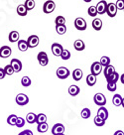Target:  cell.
Instances as JSON below:
<instances>
[{"label": "cell", "instance_id": "obj_26", "mask_svg": "<svg viewBox=\"0 0 124 135\" xmlns=\"http://www.w3.org/2000/svg\"><path fill=\"white\" fill-rule=\"evenodd\" d=\"M122 98L123 97H121L120 94H114L113 98H112V103L115 106H120L122 104Z\"/></svg>", "mask_w": 124, "mask_h": 135}, {"label": "cell", "instance_id": "obj_40", "mask_svg": "<svg viewBox=\"0 0 124 135\" xmlns=\"http://www.w3.org/2000/svg\"><path fill=\"white\" fill-rule=\"evenodd\" d=\"M55 23H56V25H65L66 19L64 16H58L55 20Z\"/></svg>", "mask_w": 124, "mask_h": 135}, {"label": "cell", "instance_id": "obj_20", "mask_svg": "<svg viewBox=\"0 0 124 135\" xmlns=\"http://www.w3.org/2000/svg\"><path fill=\"white\" fill-rule=\"evenodd\" d=\"M82 76H83V73H82V71H81V69H76V70H75V71L73 72V80H77V81L81 80V78H82Z\"/></svg>", "mask_w": 124, "mask_h": 135}, {"label": "cell", "instance_id": "obj_31", "mask_svg": "<svg viewBox=\"0 0 124 135\" xmlns=\"http://www.w3.org/2000/svg\"><path fill=\"white\" fill-rule=\"evenodd\" d=\"M21 84L24 88H28L31 85V79L29 76H23L21 79Z\"/></svg>", "mask_w": 124, "mask_h": 135}, {"label": "cell", "instance_id": "obj_10", "mask_svg": "<svg viewBox=\"0 0 124 135\" xmlns=\"http://www.w3.org/2000/svg\"><path fill=\"white\" fill-rule=\"evenodd\" d=\"M51 49H52V52H53L54 56H56V57H61L63 51H64L63 46H62L61 44H59V43H54V44L52 45Z\"/></svg>", "mask_w": 124, "mask_h": 135}, {"label": "cell", "instance_id": "obj_9", "mask_svg": "<svg viewBox=\"0 0 124 135\" xmlns=\"http://www.w3.org/2000/svg\"><path fill=\"white\" fill-rule=\"evenodd\" d=\"M117 7H116V4L115 3H108L107 4V8H106V13L107 15L109 17H113L116 16V14H117Z\"/></svg>", "mask_w": 124, "mask_h": 135}, {"label": "cell", "instance_id": "obj_35", "mask_svg": "<svg viewBox=\"0 0 124 135\" xmlns=\"http://www.w3.org/2000/svg\"><path fill=\"white\" fill-rule=\"evenodd\" d=\"M24 5L26 6L27 10L29 11V10H32V9H34L36 3H35L34 0H26V1H25V4H24Z\"/></svg>", "mask_w": 124, "mask_h": 135}, {"label": "cell", "instance_id": "obj_18", "mask_svg": "<svg viewBox=\"0 0 124 135\" xmlns=\"http://www.w3.org/2000/svg\"><path fill=\"white\" fill-rule=\"evenodd\" d=\"M19 38H20V35L17 31H12L9 34V41L11 43H15L19 41Z\"/></svg>", "mask_w": 124, "mask_h": 135}, {"label": "cell", "instance_id": "obj_32", "mask_svg": "<svg viewBox=\"0 0 124 135\" xmlns=\"http://www.w3.org/2000/svg\"><path fill=\"white\" fill-rule=\"evenodd\" d=\"M56 31L59 35H64L67 32V27L66 25H56Z\"/></svg>", "mask_w": 124, "mask_h": 135}, {"label": "cell", "instance_id": "obj_37", "mask_svg": "<svg viewBox=\"0 0 124 135\" xmlns=\"http://www.w3.org/2000/svg\"><path fill=\"white\" fill-rule=\"evenodd\" d=\"M81 117L85 118V119H87V118L90 117V108H83V109L81 110Z\"/></svg>", "mask_w": 124, "mask_h": 135}, {"label": "cell", "instance_id": "obj_52", "mask_svg": "<svg viewBox=\"0 0 124 135\" xmlns=\"http://www.w3.org/2000/svg\"><path fill=\"white\" fill-rule=\"evenodd\" d=\"M123 11H124V10H123Z\"/></svg>", "mask_w": 124, "mask_h": 135}, {"label": "cell", "instance_id": "obj_42", "mask_svg": "<svg viewBox=\"0 0 124 135\" xmlns=\"http://www.w3.org/2000/svg\"><path fill=\"white\" fill-rule=\"evenodd\" d=\"M24 125H25V119L22 117H18L16 126H17L18 128H21V127H23Z\"/></svg>", "mask_w": 124, "mask_h": 135}, {"label": "cell", "instance_id": "obj_25", "mask_svg": "<svg viewBox=\"0 0 124 135\" xmlns=\"http://www.w3.org/2000/svg\"><path fill=\"white\" fill-rule=\"evenodd\" d=\"M68 93L72 97H76V95H77L80 93V88L77 85H71L68 88Z\"/></svg>", "mask_w": 124, "mask_h": 135}, {"label": "cell", "instance_id": "obj_29", "mask_svg": "<svg viewBox=\"0 0 124 135\" xmlns=\"http://www.w3.org/2000/svg\"><path fill=\"white\" fill-rule=\"evenodd\" d=\"M46 121H47V116H46V114H44V113L37 114V120H36V123L41 124V123H45Z\"/></svg>", "mask_w": 124, "mask_h": 135}, {"label": "cell", "instance_id": "obj_41", "mask_svg": "<svg viewBox=\"0 0 124 135\" xmlns=\"http://www.w3.org/2000/svg\"><path fill=\"white\" fill-rule=\"evenodd\" d=\"M117 89V85L114 83H107V89L109 91H115Z\"/></svg>", "mask_w": 124, "mask_h": 135}, {"label": "cell", "instance_id": "obj_5", "mask_svg": "<svg viewBox=\"0 0 124 135\" xmlns=\"http://www.w3.org/2000/svg\"><path fill=\"white\" fill-rule=\"evenodd\" d=\"M37 59L39 61V64L42 67H45L49 64V58H48V55L46 52H40L38 56H37Z\"/></svg>", "mask_w": 124, "mask_h": 135}, {"label": "cell", "instance_id": "obj_23", "mask_svg": "<svg viewBox=\"0 0 124 135\" xmlns=\"http://www.w3.org/2000/svg\"><path fill=\"white\" fill-rule=\"evenodd\" d=\"M26 120H27L28 123L33 124V123H35L36 120H37V114L34 113V112H29V113L27 114V116H26Z\"/></svg>", "mask_w": 124, "mask_h": 135}, {"label": "cell", "instance_id": "obj_4", "mask_svg": "<svg viewBox=\"0 0 124 135\" xmlns=\"http://www.w3.org/2000/svg\"><path fill=\"white\" fill-rule=\"evenodd\" d=\"M57 76L61 79V80H65V79H67L70 76V71H68V68H65V67H60L58 70H57Z\"/></svg>", "mask_w": 124, "mask_h": 135}, {"label": "cell", "instance_id": "obj_1", "mask_svg": "<svg viewBox=\"0 0 124 135\" xmlns=\"http://www.w3.org/2000/svg\"><path fill=\"white\" fill-rule=\"evenodd\" d=\"M55 8H56L55 2H54L53 0H47V1L44 3L43 11H44V13H46V14H50V13H52L55 10Z\"/></svg>", "mask_w": 124, "mask_h": 135}, {"label": "cell", "instance_id": "obj_39", "mask_svg": "<svg viewBox=\"0 0 124 135\" xmlns=\"http://www.w3.org/2000/svg\"><path fill=\"white\" fill-rule=\"evenodd\" d=\"M4 71H5V73H6V75H8V76H11V75H13V74L15 73V71H14V69L12 68L11 65H7V66L4 68Z\"/></svg>", "mask_w": 124, "mask_h": 135}, {"label": "cell", "instance_id": "obj_30", "mask_svg": "<svg viewBox=\"0 0 124 135\" xmlns=\"http://www.w3.org/2000/svg\"><path fill=\"white\" fill-rule=\"evenodd\" d=\"M17 119H18V117L15 114H11V115L7 118V123H8L9 125H16Z\"/></svg>", "mask_w": 124, "mask_h": 135}, {"label": "cell", "instance_id": "obj_28", "mask_svg": "<svg viewBox=\"0 0 124 135\" xmlns=\"http://www.w3.org/2000/svg\"><path fill=\"white\" fill-rule=\"evenodd\" d=\"M48 129H49V125H48L47 122L38 124V126H37V130H38L40 133H45V132L48 131Z\"/></svg>", "mask_w": 124, "mask_h": 135}, {"label": "cell", "instance_id": "obj_11", "mask_svg": "<svg viewBox=\"0 0 124 135\" xmlns=\"http://www.w3.org/2000/svg\"><path fill=\"white\" fill-rule=\"evenodd\" d=\"M64 132H65V126L62 123H57L52 128V134L53 135L64 134Z\"/></svg>", "mask_w": 124, "mask_h": 135}, {"label": "cell", "instance_id": "obj_27", "mask_svg": "<svg viewBox=\"0 0 124 135\" xmlns=\"http://www.w3.org/2000/svg\"><path fill=\"white\" fill-rule=\"evenodd\" d=\"M16 11H17L18 15H20V16H26L27 13H28V10H27V8H26V6L24 4L19 5Z\"/></svg>", "mask_w": 124, "mask_h": 135}, {"label": "cell", "instance_id": "obj_43", "mask_svg": "<svg viewBox=\"0 0 124 135\" xmlns=\"http://www.w3.org/2000/svg\"><path fill=\"white\" fill-rule=\"evenodd\" d=\"M115 4L118 10H124V0H117Z\"/></svg>", "mask_w": 124, "mask_h": 135}, {"label": "cell", "instance_id": "obj_16", "mask_svg": "<svg viewBox=\"0 0 124 135\" xmlns=\"http://www.w3.org/2000/svg\"><path fill=\"white\" fill-rule=\"evenodd\" d=\"M18 49L21 51V52H26V51L29 49L28 46V43L26 40H19L18 41Z\"/></svg>", "mask_w": 124, "mask_h": 135}, {"label": "cell", "instance_id": "obj_38", "mask_svg": "<svg viewBox=\"0 0 124 135\" xmlns=\"http://www.w3.org/2000/svg\"><path fill=\"white\" fill-rule=\"evenodd\" d=\"M61 58L64 60V61H67V60L70 59V58H71V53H70V51L64 49L63 53H62V55H61Z\"/></svg>", "mask_w": 124, "mask_h": 135}, {"label": "cell", "instance_id": "obj_24", "mask_svg": "<svg viewBox=\"0 0 124 135\" xmlns=\"http://www.w3.org/2000/svg\"><path fill=\"white\" fill-rule=\"evenodd\" d=\"M120 79V76L118 73H113L111 76H109L108 78H106V80L107 83H114V84H116L117 83V80Z\"/></svg>", "mask_w": 124, "mask_h": 135}, {"label": "cell", "instance_id": "obj_45", "mask_svg": "<svg viewBox=\"0 0 124 135\" xmlns=\"http://www.w3.org/2000/svg\"><path fill=\"white\" fill-rule=\"evenodd\" d=\"M22 133H23V135H33V133H32V131L29 130V129H27V130L22 131Z\"/></svg>", "mask_w": 124, "mask_h": 135}, {"label": "cell", "instance_id": "obj_36", "mask_svg": "<svg viewBox=\"0 0 124 135\" xmlns=\"http://www.w3.org/2000/svg\"><path fill=\"white\" fill-rule=\"evenodd\" d=\"M88 15L91 17H95L97 15V10H96V6H90L88 10H87Z\"/></svg>", "mask_w": 124, "mask_h": 135}, {"label": "cell", "instance_id": "obj_33", "mask_svg": "<svg viewBox=\"0 0 124 135\" xmlns=\"http://www.w3.org/2000/svg\"><path fill=\"white\" fill-rule=\"evenodd\" d=\"M94 124L96 125V126H103L104 125V123H105V120H103L102 118L98 116V115H96L95 117H94Z\"/></svg>", "mask_w": 124, "mask_h": 135}, {"label": "cell", "instance_id": "obj_8", "mask_svg": "<svg viewBox=\"0 0 124 135\" xmlns=\"http://www.w3.org/2000/svg\"><path fill=\"white\" fill-rule=\"evenodd\" d=\"M39 42H40V40H39V37L37 35H31L30 37L28 38V40H27L28 46H29V48H31V49L36 48V47L39 45Z\"/></svg>", "mask_w": 124, "mask_h": 135}, {"label": "cell", "instance_id": "obj_19", "mask_svg": "<svg viewBox=\"0 0 124 135\" xmlns=\"http://www.w3.org/2000/svg\"><path fill=\"white\" fill-rule=\"evenodd\" d=\"M92 27H93L94 30L96 31H99V30L102 28V21L101 19L99 18H94L93 21H92Z\"/></svg>", "mask_w": 124, "mask_h": 135}, {"label": "cell", "instance_id": "obj_49", "mask_svg": "<svg viewBox=\"0 0 124 135\" xmlns=\"http://www.w3.org/2000/svg\"><path fill=\"white\" fill-rule=\"evenodd\" d=\"M121 105H122V106L124 107V97L122 98V104H121Z\"/></svg>", "mask_w": 124, "mask_h": 135}, {"label": "cell", "instance_id": "obj_21", "mask_svg": "<svg viewBox=\"0 0 124 135\" xmlns=\"http://www.w3.org/2000/svg\"><path fill=\"white\" fill-rule=\"evenodd\" d=\"M86 84L90 86H93L94 84H96V76H94L92 74H90L86 76Z\"/></svg>", "mask_w": 124, "mask_h": 135}, {"label": "cell", "instance_id": "obj_47", "mask_svg": "<svg viewBox=\"0 0 124 135\" xmlns=\"http://www.w3.org/2000/svg\"><path fill=\"white\" fill-rule=\"evenodd\" d=\"M120 81H121L122 84H124V74H122L121 76H120Z\"/></svg>", "mask_w": 124, "mask_h": 135}, {"label": "cell", "instance_id": "obj_17", "mask_svg": "<svg viewBox=\"0 0 124 135\" xmlns=\"http://www.w3.org/2000/svg\"><path fill=\"white\" fill-rule=\"evenodd\" d=\"M97 115L100 116L103 120H106L107 118H108V111H107V109L105 107L101 106V107H99L98 111H97Z\"/></svg>", "mask_w": 124, "mask_h": 135}, {"label": "cell", "instance_id": "obj_22", "mask_svg": "<svg viewBox=\"0 0 124 135\" xmlns=\"http://www.w3.org/2000/svg\"><path fill=\"white\" fill-rule=\"evenodd\" d=\"M73 47H75V49L77 51H83L85 50V48H86V45H85V43L82 40H77L75 44H73Z\"/></svg>", "mask_w": 124, "mask_h": 135}, {"label": "cell", "instance_id": "obj_48", "mask_svg": "<svg viewBox=\"0 0 124 135\" xmlns=\"http://www.w3.org/2000/svg\"><path fill=\"white\" fill-rule=\"evenodd\" d=\"M83 1H85V2H86V3H90V2H91L92 0H83Z\"/></svg>", "mask_w": 124, "mask_h": 135}, {"label": "cell", "instance_id": "obj_7", "mask_svg": "<svg viewBox=\"0 0 124 135\" xmlns=\"http://www.w3.org/2000/svg\"><path fill=\"white\" fill-rule=\"evenodd\" d=\"M75 27L80 31H83L86 29V22L83 18L78 17L75 20Z\"/></svg>", "mask_w": 124, "mask_h": 135}, {"label": "cell", "instance_id": "obj_44", "mask_svg": "<svg viewBox=\"0 0 124 135\" xmlns=\"http://www.w3.org/2000/svg\"><path fill=\"white\" fill-rule=\"evenodd\" d=\"M5 76H6V73H5L4 69H2V68H0V80H2V79H4Z\"/></svg>", "mask_w": 124, "mask_h": 135}, {"label": "cell", "instance_id": "obj_15", "mask_svg": "<svg viewBox=\"0 0 124 135\" xmlns=\"http://www.w3.org/2000/svg\"><path fill=\"white\" fill-rule=\"evenodd\" d=\"M113 73H115V68L111 66V65H109V66H107V67L104 68V71H103V74H104V76H105V79L108 78L109 76H111Z\"/></svg>", "mask_w": 124, "mask_h": 135}, {"label": "cell", "instance_id": "obj_51", "mask_svg": "<svg viewBox=\"0 0 124 135\" xmlns=\"http://www.w3.org/2000/svg\"><path fill=\"white\" fill-rule=\"evenodd\" d=\"M59 135H65V134H59Z\"/></svg>", "mask_w": 124, "mask_h": 135}, {"label": "cell", "instance_id": "obj_3", "mask_svg": "<svg viewBox=\"0 0 124 135\" xmlns=\"http://www.w3.org/2000/svg\"><path fill=\"white\" fill-rule=\"evenodd\" d=\"M15 100H16V103H17L18 105H26V104H28V102H29V97L28 95H26L25 93H19L16 95V98H15Z\"/></svg>", "mask_w": 124, "mask_h": 135}, {"label": "cell", "instance_id": "obj_46", "mask_svg": "<svg viewBox=\"0 0 124 135\" xmlns=\"http://www.w3.org/2000/svg\"><path fill=\"white\" fill-rule=\"evenodd\" d=\"M114 135H124V132L122 130H117V131H115Z\"/></svg>", "mask_w": 124, "mask_h": 135}, {"label": "cell", "instance_id": "obj_12", "mask_svg": "<svg viewBox=\"0 0 124 135\" xmlns=\"http://www.w3.org/2000/svg\"><path fill=\"white\" fill-rule=\"evenodd\" d=\"M12 54V50L11 48L8 46H2L0 48V58H8L10 57V55Z\"/></svg>", "mask_w": 124, "mask_h": 135}, {"label": "cell", "instance_id": "obj_14", "mask_svg": "<svg viewBox=\"0 0 124 135\" xmlns=\"http://www.w3.org/2000/svg\"><path fill=\"white\" fill-rule=\"evenodd\" d=\"M10 65L12 66V68L16 73H19L22 70V63L18 59H12Z\"/></svg>", "mask_w": 124, "mask_h": 135}, {"label": "cell", "instance_id": "obj_6", "mask_svg": "<svg viewBox=\"0 0 124 135\" xmlns=\"http://www.w3.org/2000/svg\"><path fill=\"white\" fill-rule=\"evenodd\" d=\"M101 71H102V66L99 62H94L90 67V74H92L94 76H98Z\"/></svg>", "mask_w": 124, "mask_h": 135}, {"label": "cell", "instance_id": "obj_50", "mask_svg": "<svg viewBox=\"0 0 124 135\" xmlns=\"http://www.w3.org/2000/svg\"><path fill=\"white\" fill-rule=\"evenodd\" d=\"M18 135H23V133H22V132H21V133H19V134H18Z\"/></svg>", "mask_w": 124, "mask_h": 135}, {"label": "cell", "instance_id": "obj_34", "mask_svg": "<svg viewBox=\"0 0 124 135\" xmlns=\"http://www.w3.org/2000/svg\"><path fill=\"white\" fill-rule=\"evenodd\" d=\"M99 63L101 64V66L102 67H107V66H109L110 65V59L106 57V56H104V57H101V59L99 61Z\"/></svg>", "mask_w": 124, "mask_h": 135}, {"label": "cell", "instance_id": "obj_13", "mask_svg": "<svg viewBox=\"0 0 124 135\" xmlns=\"http://www.w3.org/2000/svg\"><path fill=\"white\" fill-rule=\"evenodd\" d=\"M107 3L105 0H101L99 1L97 5H96V10H97V14H104L106 12V8H107Z\"/></svg>", "mask_w": 124, "mask_h": 135}, {"label": "cell", "instance_id": "obj_2", "mask_svg": "<svg viewBox=\"0 0 124 135\" xmlns=\"http://www.w3.org/2000/svg\"><path fill=\"white\" fill-rule=\"evenodd\" d=\"M93 100H94V103L96 105H99L100 107L106 104V98H105L103 93H96L93 97Z\"/></svg>", "mask_w": 124, "mask_h": 135}]
</instances>
